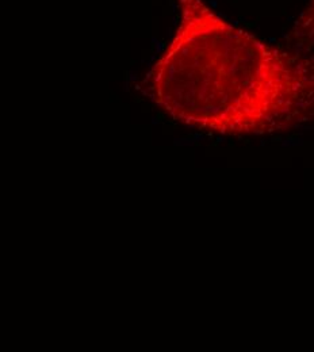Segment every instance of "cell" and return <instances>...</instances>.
Masks as SVG:
<instances>
[{
  "mask_svg": "<svg viewBox=\"0 0 314 352\" xmlns=\"http://www.w3.org/2000/svg\"><path fill=\"white\" fill-rule=\"evenodd\" d=\"M174 38L141 83L170 118L229 137L287 132L314 120V54L269 45L205 0H177Z\"/></svg>",
  "mask_w": 314,
  "mask_h": 352,
  "instance_id": "6da1fadb",
  "label": "cell"
},
{
  "mask_svg": "<svg viewBox=\"0 0 314 352\" xmlns=\"http://www.w3.org/2000/svg\"><path fill=\"white\" fill-rule=\"evenodd\" d=\"M289 41L293 49L311 53L314 49V0L301 12L290 32Z\"/></svg>",
  "mask_w": 314,
  "mask_h": 352,
  "instance_id": "7a4b0ae2",
  "label": "cell"
}]
</instances>
